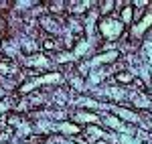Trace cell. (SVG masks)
<instances>
[{
  "mask_svg": "<svg viewBox=\"0 0 152 144\" xmlns=\"http://www.w3.org/2000/svg\"><path fill=\"white\" fill-rule=\"evenodd\" d=\"M28 63H35L33 67H45L47 59H45V55H33V57H28Z\"/></svg>",
  "mask_w": 152,
  "mask_h": 144,
  "instance_id": "4fadbf2b",
  "label": "cell"
},
{
  "mask_svg": "<svg viewBox=\"0 0 152 144\" xmlns=\"http://www.w3.org/2000/svg\"><path fill=\"white\" fill-rule=\"evenodd\" d=\"M118 57H120V53H118V51H110V53H104V55L94 57L89 65H91V67H102L104 63H112V61H116Z\"/></svg>",
  "mask_w": 152,
  "mask_h": 144,
  "instance_id": "5b68a950",
  "label": "cell"
},
{
  "mask_svg": "<svg viewBox=\"0 0 152 144\" xmlns=\"http://www.w3.org/2000/svg\"><path fill=\"white\" fill-rule=\"evenodd\" d=\"M99 33H102V37L105 41H118L122 37V33H124V23L118 20V18L105 16V18L99 20Z\"/></svg>",
  "mask_w": 152,
  "mask_h": 144,
  "instance_id": "6da1fadb",
  "label": "cell"
},
{
  "mask_svg": "<svg viewBox=\"0 0 152 144\" xmlns=\"http://www.w3.org/2000/svg\"><path fill=\"white\" fill-rule=\"evenodd\" d=\"M4 26H6V24H4V20L0 18V31H4Z\"/></svg>",
  "mask_w": 152,
  "mask_h": 144,
  "instance_id": "9a60e30c",
  "label": "cell"
},
{
  "mask_svg": "<svg viewBox=\"0 0 152 144\" xmlns=\"http://www.w3.org/2000/svg\"><path fill=\"white\" fill-rule=\"evenodd\" d=\"M105 132L102 130V128H95V126H87L85 130H83V136H81V140L83 142H87V144H94L95 140H99V138H104Z\"/></svg>",
  "mask_w": 152,
  "mask_h": 144,
  "instance_id": "277c9868",
  "label": "cell"
},
{
  "mask_svg": "<svg viewBox=\"0 0 152 144\" xmlns=\"http://www.w3.org/2000/svg\"><path fill=\"white\" fill-rule=\"evenodd\" d=\"M75 120H79V122H94L95 120V122H97V116L91 114V112H79Z\"/></svg>",
  "mask_w": 152,
  "mask_h": 144,
  "instance_id": "5bb4252c",
  "label": "cell"
},
{
  "mask_svg": "<svg viewBox=\"0 0 152 144\" xmlns=\"http://www.w3.org/2000/svg\"><path fill=\"white\" fill-rule=\"evenodd\" d=\"M120 16H122L120 20H122L124 24L132 23V20H134V6H130V4H124V6H122V12H120Z\"/></svg>",
  "mask_w": 152,
  "mask_h": 144,
  "instance_id": "ba28073f",
  "label": "cell"
},
{
  "mask_svg": "<svg viewBox=\"0 0 152 144\" xmlns=\"http://www.w3.org/2000/svg\"><path fill=\"white\" fill-rule=\"evenodd\" d=\"M112 112L116 114L118 118H122V120H126V122H132V124H138V122H140V116H138L134 110H126V108H120V106H112Z\"/></svg>",
  "mask_w": 152,
  "mask_h": 144,
  "instance_id": "3957f363",
  "label": "cell"
},
{
  "mask_svg": "<svg viewBox=\"0 0 152 144\" xmlns=\"http://www.w3.org/2000/svg\"><path fill=\"white\" fill-rule=\"evenodd\" d=\"M16 73V63H12L8 59H2L0 61V75H14Z\"/></svg>",
  "mask_w": 152,
  "mask_h": 144,
  "instance_id": "8992f818",
  "label": "cell"
},
{
  "mask_svg": "<svg viewBox=\"0 0 152 144\" xmlns=\"http://www.w3.org/2000/svg\"><path fill=\"white\" fill-rule=\"evenodd\" d=\"M114 79H116L118 83H128V85L134 81L132 73H128V71H120V73H116V75H114Z\"/></svg>",
  "mask_w": 152,
  "mask_h": 144,
  "instance_id": "30bf717a",
  "label": "cell"
},
{
  "mask_svg": "<svg viewBox=\"0 0 152 144\" xmlns=\"http://www.w3.org/2000/svg\"><path fill=\"white\" fill-rule=\"evenodd\" d=\"M41 47L45 49V51H57V41L53 37H45L43 43H41Z\"/></svg>",
  "mask_w": 152,
  "mask_h": 144,
  "instance_id": "8fae6325",
  "label": "cell"
},
{
  "mask_svg": "<svg viewBox=\"0 0 152 144\" xmlns=\"http://www.w3.org/2000/svg\"><path fill=\"white\" fill-rule=\"evenodd\" d=\"M114 6H116V2H114V0H105L104 4L99 6V14H102V16H107L110 12L114 10Z\"/></svg>",
  "mask_w": 152,
  "mask_h": 144,
  "instance_id": "7c38bea8",
  "label": "cell"
},
{
  "mask_svg": "<svg viewBox=\"0 0 152 144\" xmlns=\"http://www.w3.org/2000/svg\"><path fill=\"white\" fill-rule=\"evenodd\" d=\"M152 26V12H148L144 18H140L138 23L134 24V29H132V37H136V39H140L148 29Z\"/></svg>",
  "mask_w": 152,
  "mask_h": 144,
  "instance_id": "7a4b0ae2",
  "label": "cell"
},
{
  "mask_svg": "<svg viewBox=\"0 0 152 144\" xmlns=\"http://www.w3.org/2000/svg\"><path fill=\"white\" fill-rule=\"evenodd\" d=\"M107 122V126H112V128H116V132H132V130H126V126H124V122H120L116 116H105L104 118Z\"/></svg>",
  "mask_w": 152,
  "mask_h": 144,
  "instance_id": "52a82bcc",
  "label": "cell"
},
{
  "mask_svg": "<svg viewBox=\"0 0 152 144\" xmlns=\"http://www.w3.org/2000/svg\"><path fill=\"white\" fill-rule=\"evenodd\" d=\"M59 130H61L63 134H71V136H73V134H79V132H81V128H79L77 124H73V122H65V124H59Z\"/></svg>",
  "mask_w": 152,
  "mask_h": 144,
  "instance_id": "9c48e42d",
  "label": "cell"
}]
</instances>
